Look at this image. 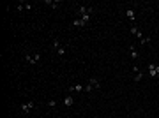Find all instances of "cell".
I'll list each match as a JSON object with an SVG mask.
<instances>
[{
  "label": "cell",
  "mask_w": 159,
  "mask_h": 118,
  "mask_svg": "<svg viewBox=\"0 0 159 118\" xmlns=\"http://www.w3.org/2000/svg\"><path fill=\"white\" fill-rule=\"evenodd\" d=\"M32 109H35V104L32 102V101H28V102H23L21 104V113H25V115H28Z\"/></svg>",
  "instance_id": "cell-3"
},
{
  "label": "cell",
  "mask_w": 159,
  "mask_h": 118,
  "mask_svg": "<svg viewBox=\"0 0 159 118\" xmlns=\"http://www.w3.org/2000/svg\"><path fill=\"white\" fill-rule=\"evenodd\" d=\"M131 34H133V35H136V37H138V39H142V37H143V34H142V30H140L138 27H134V25L131 27Z\"/></svg>",
  "instance_id": "cell-12"
},
{
  "label": "cell",
  "mask_w": 159,
  "mask_h": 118,
  "mask_svg": "<svg viewBox=\"0 0 159 118\" xmlns=\"http://www.w3.org/2000/svg\"><path fill=\"white\" fill-rule=\"evenodd\" d=\"M55 106H57V101H55V99L48 101V108H55Z\"/></svg>",
  "instance_id": "cell-18"
},
{
  "label": "cell",
  "mask_w": 159,
  "mask_h": 118,
  "mask_svg": "<svg viewBox=\"0 0 159 118\" xmlns=\"http://www.w3.org/2000/svg\"><path fill=\"white\" fill-rule=\"evenodd\" d=\"M73 27H76V28H81V27H85V23H83L80 18H78V19H74V21H73Z\"/></svg>",
  "instance_id": "cell-14"
},
{
  "label": "cell",
  "mask_w": 159,
  "mask_h": 118,
  "mask_svg": "<svg viewBox=\"0 0 159 118\" xmlns=\"http://www.w3.org/2000/svg\"><path fill=\"white\" fill-rule=\"evenodd\" d=\"M25 60H27L30 65H35V63L41 60V55H39V53H27V55H25Z\"/></svg>",
  "instance_id": "cell-2"
},
{
  "label": "cell",
  "mask_w": 159,
  "mask_h": 118,
  "mask_svg": "<svg viewBox=\"0 0 159 118\" xmlns=\"http://www.w3.org/2000/svg\"><path fill=\"white\" fill-rule=\"evenodd\" d=\"M92 11H94L92 6H80V7H78V14H80V18L85 16V14H90Z\"/></svg>",
  "instance_id": "cell-4"
},
{
  "label": "cell",
  "mask_w": 159,
  "mask_h": 118,
  "mask_svg": "<svg viewBox=\"0 0 159 118\" xmlns=\"http://www.w3.org/2000/svg\"><path fill=\"white\" fill-rule=\"evenodd\" d=\"M16 9H18V11H23V9H27V11H32V6H30L28 2H19V4L16 6Z\"/></svg>",
  "instance_id": "cell-8"
},
{
  "label": "cell",
  "mask_w": 159,
  "mask_h": 118,
  "mask_svg": "<svg viewBox=\"0 0 159 118\" xmlns=\"http://www.w3.org/2000/svg\"><path fill=\"white\" fill-rule=\"evenodd\" d=\"M140 42H142L143 46H145V44H150V42H152V37H142Z\"/></svg>",
  "instance_id": "cell-15"
},
{
  "label": "cell",
  "mask_w": 159,
  "mask_h": 118,
  "mask_svg": "<svg viewBox=\"0 0 159 118\" xmlns=\"http://www.w3.org/2000/svg\"><path fill=\"white\" fill-rule=\"evenodd\" d=\"M58 48H62V46H60V41H58V39H55V41H53V50L57 51Z\"/></svg>",
  "instance_id": "cell-16"
},
{
  "label": "cell",
  "mask_w": 159,
  "mask_h": 118,
  "mask_svg": "<svg viewBox=\"0 0 159 118\" xmlns=\"http://www.w3.org/2000/svg\"><path fill=\"white\" fill-rule=\"evenodd\" d=\"M133 72H134V76H133V79L136 81V83H138V81H142V78H143V72H142V70L138 69V67H133Z\"/></svg>",
  "instance_id": "cell-5"
},
{
  "label": "cell",
  "mask_w": 159,
  "mask_h": 118,
  "mask_svg": "<svg viewBox=\"0 0 159 118\" xmlns=\"http://www.w3.org/2000/svg\"><path fill=\"white\" fill-rule=\"evenodd\" d=\"M65 108H71L73 104H74V97L73 95H65V99H64V102H62Z\"/></svg>",
  "instance_id": "cell-7"
},
{
  "label": "cell",
  "mask_w": 159,
  "mask_h": 118,
  "mask_svg": "<svg viewBox=\"0 0 159 118\" xmlns=\"http://www.w3.org/2000/svg\"><path fill=\"white\" fill-rule=\"evenodd\" d=\"M126 16H127L131 21H134V19H136V12H134L133 9H127V11H126Z\"/></svg>",
  "instance_id": "cell-13"
},
{
  "label": "cell",
  "mask_w": 159,
  "mask_h": 118,
  "mask_svg": "<svg viewBox=\"0 0 159 118\" xmlns=\"http://www.w3.org/2000/svg\"><path fill=\"white\" fill-rule=\"evenodd\" d=\"M129 55H131V58L133 60H138V50H136V46H131V48H129Z\"/></svg>",
  "instance_id": "cell-11"
},
{
  "label": "cell",
  "mask_w": 159,
  "mask_h": 118,
  "mask_svg": "<svg viewBox=\"0 0 159 118\" xmlns=\"http://www.w3.org/2000/svg\"><path fill=\"white\" fill-rule=\"evenodd\" d=\"M44 4L50 6L51 9H58V7H60V2H58V0H44Z\"/></svg>",
  "instance_id": "cell-9"
},
{
  "label": "cell",
  "mask_w": 159,
  "mask_h": 118,
  "mask_svg": "<svg viewBox=\"0 0 159 118\" xmlns=\"http://www.w3.org/2000/svg\"><path fill=\"white\" fill-rule=\"evenodd\" d=\"M88 85L92 86V90H97V88H101V81H99L97 78H90V79H88Z\"/></svg>",
  "instance_id": "cell-6"
},
{
  "label": "cell",
  "mask_w": 159,
  "mask_h": 118,
  "mask_svg": "<svg viewBox=\"0 0 159 118\" xmlns=\"http://www.w3.org/2000/svg\"><path fill=\"white\" fill-rule=\"evenodd\" d=\"M80 19H81V21L85 23V25H87V23H88V19H90V14H85V16H81Z\"/></svg>",
  "instance_id": "cell-17"
},
{
  "label": "cell",
  "mask_w": 159,
  "mask_h": 118,
  "mask_svg": "<svg viewBox=\"0 0 159 118\" xmlns=\"http://www.w3.org/2000/svg\"><path fill=\"white\" fill-rule=\"evenodd\" d=\"M64 53H65V50H64V48H58V50H57V55H60V57H64Z\"/></svg>",
  "instance_id": "cell-19"
},
{
  "label": "cell",
  "mask_w": 159,
  "mask_h": 118,
  "mask_svg": "<svg viewBox=\"0 0 159 118\" xmlns=\"http://www.w3.org/2000/svg\"><path fill=\"white\" fill-rule=\"evenodd\" d=\"M69 90H71V92H85V85L76 83V85H71V86H69Z\"/></svg>",
  "instance_id": "cell-10"
},
{
  "label": "cell",
  "mask_w": 159,
  "mask_h": 118,
  "mask_svg": "<svg viewBox=\"0 0 159 118\" xmlns=\"http://www.w3.org/2000/svg\"><path fill=\"white\" fill-rule=\"evenodd\" d=\"M147 69H149V76H150V78H159V65H157V63H152V62H150V63L147 65Z\"/></svg>",
  "instance_id": "cell-1"
}]
</instances>
